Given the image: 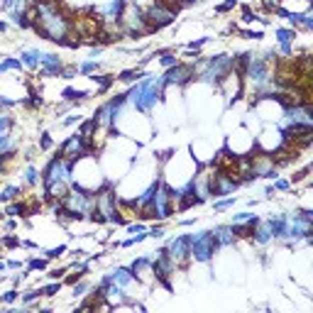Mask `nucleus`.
Segmentation results:
<instances>
[{
	"label": "nucleus",
	"instance_id": "1",
	"mask_svg": "<svg viewBox=\"0 0 313 313\" xmlns=\"http://www.w3.org/2000/svg\"><path fill=\"white\" fill-rule=\"evenodd\" d=\"M103 18L96 12V8H81V10H76L74 15H71V20H68V27L81 37V42L88 46H96L98 42V34H100V30H103Z\"/></svg>",
	"mask_w": 313,
	"mask_h": 313
},
{
	"label": "nucleus",
	"instance_id": "2",
	"mask_svg": "<svg viewBox=\"0 0 313 313\" xmlns=\"http://www.w3.org/2000/svg\"><path fill=\"white\" fill-rule=\"evenodd\" d=\"M191 238V260L196 262H210L213 254L220 250L218 240L213 238V230H206L198 235H188Z\"/></svg>",
	"mask_w": 313,
	"mask_h": 313
},
{
	"label": "nucleus",
	"instance_id": "3",
	"mask_svg": "<svg viewBox=\"0 0 313 313\" xmlns=\"http://www.w3.org/2000/svg\"><path fill=\"white\" fill-rule=\"evenodd\" d=\"M59 156L66 162L68 166H74L76 162L93 156V152L88 150V144L81 140V134L76 132V134H71V137H66V140H64V144L59 147Z\"/></svg>",
	"mask_w": 313,
	"mask_h": 313
},
{
	"label": "nucleus",
	"instance_id": "4",
	"mask_svg": "<svg viewBox=\"0 0 313 313\" xmlns=\"http://www.w3.org/2000/svg\"><path fill=\"white\" fill-rule=\"evenodd\" d=\"M196 78V68L191 62H179L176 66L166 68V74H164V86H186V84H191Z\"/></svg>",
	"mask_w": 313,
	"mask_h": 313
},
{
	"label": "nucleus",
	"instance_id": "5",
	"mask_svg": "<svg viewBox=\"0 0 313 313\" xmlns=\"http://www.w3.org/2000/svg\"><path fill=\"white\" fill-rule=\"evenodd\" d=\"M130 272H132V279L137 284H144V286H152L154 282V267H152V260L150 257H140L130 264Z\"/></svg>",
	"mask_w": 313,
	"mask_h": 313
},
{
	"label": "nucleus",
	"instance_id": "6",
	"mask_svg": "<svg viewBox=\"0 0 313 313\" xmlns=\"http://www.w3.org/2000/svg\"><path fill=\"white\" fill-rule=\"evenodd\" d=\"M260 218H250V220H242V223H232V235H235V242H252L254 238V223Z\"/></svg>",
	"mask_w": 313,
	"mask_h": 313
},
{
	"label": "nucleus",
	"instance_id": "7",
	"mask_svg": "<svg viewBox=\"0 0 313 313\" xmlns=\"http://www.w3.org/2000/svg\"><path fill=\"white\" fill-rule=\"evenodd\" d=\"M272 238H274V235H272V225H269V220H257V223H254V238H252V242L267 245Z\"/></svg>",
	"mask_w": 313,
	"mask_h": 313
},
{
	"label": "nucleus",
	"instance_id": "8",
	"mask_svg": "<svg viewBox=\"0 0 313 313\" xmlns=\"http://www.w3.org/2000/svg\"><path fill=\"white\" fill-rule=\"evenodd\" d=\"M213 238L218 240L220 247H228V245H235V235H232V225H218L213 230Z\"/></svg>",
	"mask_w": 313,
	"mask_h": 313
},
{
	"label": "nucleus",
	"instance_id": "9",
	"mask_svg": "<svg viewBox=\"0 0 313 313\" xmlns=\"http://www.w3.org/2000/svg\"><path fill=\"white\" fill-rule=\"evenodd\" d=\"M110 279L118 284V286H122V289H128L130 284H132V272H130V267H118L115 272L110 274Z\"/></svg>",
	"mask_w": 313,
	"mask_h": 313
},
{
	"label": "nucleus",
	"instance_id": "10",
	"mask_svg": "<svg viewBox=\"0 0 313 313\" xmlns=\"http://www.w3.org/2000/svg\"><path fill=\"white\" fill-rule=\"evenodd\" d=\"M144 76V71L140 66H134V68H128V71H122L120 76H115L118 81H122V84H134V81H140Z\"/></svg>",
	"mask_w": 313,
	"mask_h": 313
},
{
	"label": "nucleus",
	"instance_id": "11",
	"mask_svg": "<svg viewBox=\"0 0 313 313\" xmlns=\"http://www.w3.org/2000/svg\"><path fill=\"white\" fill-rule=\"evenodd\" d=\"M96 84H98L96 93H98V96H103V93H106V90H108L112 84H115V76H112V74H103V76H96Z\"/></svg>",
	"mask_w": 313,
	"mask_h": 313
},
{
	"label": "nucleus",
	"instance_id": "12",
	"mask_svg": "<svg viewBox=\"0 0 313 313\" xmlns=\"http://www.w3.org/2000/svg\"><path fill=\"white\" fill-rule=\"evenodd\" d=\"M20 196H22L20 186H8L5 191H0V201L2 203H10V201H15V198H20Z\"/></svg>",
	"mask_w": 313,
	"mask_h": 313
},
{
	"label": "nucleus",
	"instance_id": "13",
	"mask_svg": "<svg viewBox=\"0 0 313 313\" xmlns=\"http://www.w3.org/2000/svg\"><path fill=\"white\" fill-rule=\"evenodd\" d=\"M276 37H279V42H282V44H291V42H294V37H296V32H294V30H279V32H276Z\"/></svg>",
	"mask_w": 313,
	"mask_h": 313
},
{
	"label": "nucleus",
	"instance_id": "14",
	"mask_svg": "<svg viewBox=\"0 0 313 313\" xmlns=\"http://www.w3.org/2000/svg\"><path fill=\"white\" fill-rule=\"evenodd\" d=\"M37 298H42V291H40V289H30L22 296V304H24V306H30V304H32V301H37Z\"/></svg>",
	"mask_w": 313,
	"mask_h": 313
},
{
	"label": "nucleus",
	"instance_id": "15",
	"mask_svg": "<svg viewBox=\"0 0 313 313\" xmlns=\"http://www.w3.org/2000/svg\"><path fill=\"white\" fill-rule=\"evenodd\" d=\"M20 245H22V240L15 238V235H5V238H2V247H8V250H10V247H20Z\"/></svg>",
	"mask_w": 313,
	"mask_h": 313
},
{
	"label": "nucleus",
	"instance_id": "16",
	"mask_svg": "<svg viewBox=\"0 0 313 313\" xmlns=\"http://www.w3.org/2000/svg\"><path fill=\"white\" fill-rule=\"evenodd\" d=\"M49 267V260H37V257H34V260H30V272H34V269H46Z\"/></svg>",
	"mask_w": 313,
	"mask_h": 313
},
{
	"label": "nucleus",
	"instance_id": "17",
	"mask_svg": "<svg viewBox=\"0 0 313 313\" xmlns=\"http://www.w3.org/2000/svg\"><path fill=\"white\" fill-rule=\"evenodd\" d=\"M64 252H66V245L54 247V250H49V252H46V260H59V257H62Z\"/></svg>",
	"mask_w": 313,
	"mask_h": 313
},
{
	"label": "nucleus",
	"instance_id": "18",
	"mask_svg": "<svg viewBox=\"0 0 313 313\" xmlns=\"http://www.w3.org/2000/svg\"><path fill=\"white\" fill-rule=\"evenodd\" d=\"M40 150H42V152L52 150V134H49V132L42 134V140H40Z\"/></svg>",
	"mask_w": 313,
	"mask_h": 313
},
{
	"label": "nucleus",
	"instance_id": "19",
	"mask_svg": "<svg viewBox=\"0 0 313 313\" xmlns=\"http://www.w3.org/2000/svg\"><path fill=\"white\" fill-rule=\"evenodd\" d=\"M235 5H238V0H228V2H223V5L216 8V12H228V10H232Z\"/></svg>",
	"mask_w": 313,
	"mask_h": 313
},
{
	"label": "nucleus",
	"instance_id": "20",
	"mask_svg": "<svg viewBox=\"0 0 313 313\" xmlns=\"http://www.w3.org/2000/svg\"><path fill=\"white\" fill-rule=\"evenodd\" d=\"M96 68H98V62L93 59V62H86V64L78 68V71H81V74H90V71H96Z\"/></svg>",
	"mask_w": 313,
	"mask_h": 313
},
{
	"label": "nucleus",
	"instance_id": "21",
	"mask_svg": "<svg viewBox=\"0 0 313 313\" xmlns=\"http://www.w3.org/2000/svg\"><path fill=\"white\" fill-rule=\"evenodd\" d=\"M15 298H18V291H15V289H10V291H5V294H2V304H12Z\"/></svg>",
	"mask_w": 313,
	"mask_h": 313
},
{
	"label": "nucleus",
	"instance_id": "22",
	"mask_svg": "<svg viewBox=\"0 0 313 313\" xmlns=\"http://www.w3.org/2000/svg\"><path fill=\"white\" fill-rule=\"evenodd\" d=\"M230 206H235V196H232V198H228V201H220V203H216V210L220 213V210H225V208H230Z\"/></svg>",
	"mask_w": 313,
	"mask_h": 313
},
{
	"label": "nucleus",
	"instance_id": "23",
	"mask_svg": "<svg viewBox=\"0 0 313 313\" xmlns=\"http://www.w3.org/2000/svg\"><path fill=\"white\" fill-rule=\"evenodd\" d=\"M34 2H37V5H56L59 0H34Z\"/></svg>",
	"mask_w": 313,
	"mask_h": 313
},
{
	"label": "nucleus",
	"instance_id": "24",
	"mask_svg": "<svg viewBox=\"0 0 313 313\" xmlns=\"http://www.w3.org/2000/svg\"><path fill=\"white\" fill-rule=\"evenodd\" d=\"M5 30H8V24H5V22H0V32H5Z\"/></svg>",
	"mask_w": 313,
	"mask_h": 313
}]
</instances>
